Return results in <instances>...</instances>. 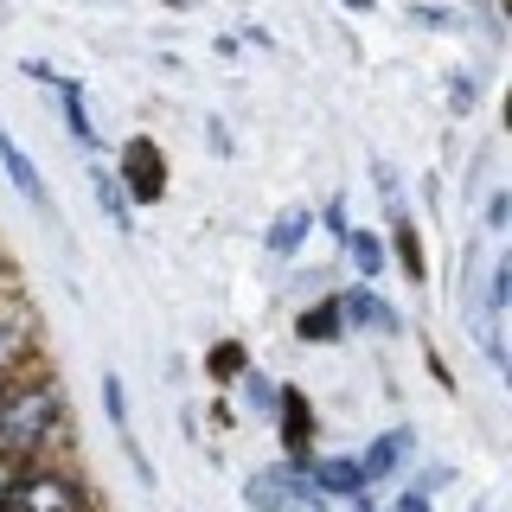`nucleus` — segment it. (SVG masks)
<instances>
[{"label":"nucleus","mask_w":512,"mask_h":512,"mask_svg":"<svg viewBox=\"0 0 512 512\" xmlns=\"http://www.w3.org/2000/svg\"><path fill=\"white\" fill-rule=\"evenodd\" d=\"M58 429H64V391L52 378H32V384L0 397V448H7V455H20V461L45 455V442H52Z\"/></svg>","instance_id":"obj_1"},{"label":"nucleus","mask_w":512,"mask_h":512,"mask_svg":"<svg viewBox=\"0 0 512 512\" xmlns=\"http://www.w3.org/2000/svg\"><path fill=\"white\" fill-rule=\"evenodd\" d=\"M13 506H20V512H90L84 506V487H77L64 468H26Z\"/></svg>","instance_id":"obj_2"},{"label":"nucleus","mask_w":512,"mask_h":512,"mask_svg":"<svg viewBox=\"0 0 512 512\" xmlns=\"http://www.w3.org/2000/svg\"><path fill=\"white\" fill-rule=\"evenodd\" d=\"M122 160H128V205H154L160 199V192H167V167H160V148H154V141L148 135H135V141H128V148H122Z\"/></svg>","instance_id":"obj_3"},{"label":"nucleus","mask_w":512,"mask_h":512,"mask_svg":"<svg viewBox=\"0 0 512 512\" xmlns=\"http://www.w3.org/2000/svg\"><path fill=\"white\" fill-rule=\"evenodd\" d=\"M416 455V429H384V436H372L365 442V455H359V474H365V487H378V480H391L404 461Z\"/></svg>","instance_id":"obj_4"},{"label":"nucleus","mask_w":512,"mask_h":512,"mask_svg":"<svg viewBox=\"0 0 512 512\" xmlns=\"http://www.w3.org/2000/svg\"><path fill=\"white\" fill-rule=\"evenodd\" d=\"M308 480L327 500H359V493H372L365 474H359V455H320V461H308Z\"/></svg>","instance_id":"obj_5"},{"label":"nucleus","mask_w":512,"mask_h":512,"mask_svg":"<svg viewBox=\"0 0 512 512\" xmlns=\"http://www.w3.org/2000/svg\"><path fill=\"white\" fill-rule=\"evenodd\" d=\"M0 167H7V180L20 186V199H26V205H39V212H52V199H45V180H39V167L26 160V148H20V141L7 135V128H0Z\"/></svg>","instance_id":"obj_6"},{"label":"nucleus","mask_w":512,"mask_h":512,"mask_svg":"<svg viewBox=\"0 0 512 512\" xmlns=\"http://www.w3.org/2000/svg\"><path fill=\"white\" fill-rule=\"evenodd\" d=\"M333 308H340L346 327H378V333H397V314L384 308V295H378V288H346V295L333 301Z\"/></svg>","instance_id":"obj_7"},{"label":"nucleus","mask_w":512,"mask_h":512,"mask_svg":"<svg viewBox=\"0 0 512 512\" xmlns=\"http://www.w3.org/2000/svg\"><path fill=\"white\" fill-rule=\"evenodd\" d=\"M90 186H96V205L109 212V224H116V231H135V205H128V192H122L116 173H103V167L90 160Z\"/></svg>","instance_id":"obj_8"},{"label":"nucleus","mask_w":512,"mask_h":512,"mask_svg":"<svg viewBox=\"0 0 512 512\" xmlns=\"http://www.w3.org/2000/svg\"><path fill=\"white\" fill-rule=\"evenodd\" d=\"M308 231H314V212H308V205H288V212L269 224V256H295Z\"/></svg>","instance_id":"obj_9"},{"label":"nucleus","mask_w":512,"mask_h":512,"mask_svg":"<svg viewBox=\"0 0 512 512\" xmlns=\"http://www.w3.org/2000/svg\"><path fill=\"white\" fill-rule=\"evenodd\" d=\"M244 506H250V512H288V474H282V468L250 474V480H244Z\"/></svg>","instance_id":"obj_10"},{"label":"nucleus","mask_w":512,"mask_h":512,"mask_svg":"<svg viewBox=\"0 0 512 512\" xmlns=\"http://www.w3.org/2000/svg\"><path fill=\"white\" fill-rule=\"evenodd\" d=\"M276 416H282V442H288V455H301V442L314 436V416H308V404H301V391H282V397H276Z\"/></svg>","instance_id":"obj_11"},{"label":"nucleus","mask_w":512,"mask_h":512,"mask_svg":"<svg viewBox=\"0 0 512 512\" xmlns=\"http://www.w3.org/2000/svg\"><path fill=\"white\" fill-rule=\"evenodd\" d=\"M340 244H346V263L359 269V282H372L378 269H384V237L378 231H346Z\"/></svg>","instance_id":"obj_12"},{"label":"nucleus","mask_w":512,"mask_h":512,"mask_svg":"<svg viewBox=\"0 0 512 512\" xmlns=\"http://www.w3.org/2000/svg\"><path fill=\"white\" fill-rule=\"evenodd\" d=\"M295 333H301V340H340L346 320H340V308H333V301H320L314 314H301V320H295Z\"/></svg>","instance_id":"obj_13"},{"label":"nucleus","mask_w":512,"mask_h":512,"mask_svg":"<svg viewBox=\"0 0 512 512\" xmlns=\"http://www.w3.org/2000/svg\"><path fill=\"white\" fill-rule=\"evenodd\" d=\"M391 244H397V263H404V276H410V282H423V244H416V224L397 218Z\"/></svg>","instance_id":"obj_14"},{"label":"nucleus","mask_w":512,"mask_h":512,"mask_svg":"<svg viewBox=\"0 0 512 512\" xmlns=\"http://www.w3.org/2000/svg\"><path fill=\"white\" fill-rule=\"evenodd\" d=\"M58 96H64V122H71V135L90 148V141H96V128H90V109H84V84H71V90H58Z\"/></svg>","instance_id":"obj_15"},{"label":"nucleus","mask_w":512,"mask_h":512,"mask_svg":"<svg viewBox=\"0 0 512 512\" xmlns=\"http://www.w3.org/2000/svg\"><path fill=\"white\" fill-rule=\"evenodd\" d=\"M26 359V320H0V378Z\"/></svg>","instance_id":"obj_16"},{"label":"nucleus","mask_w":512,"mask_h":512,"mask_svg":"<svg viewBox=\"0 0 512 512\" xmlns=\"http://www.w3.org/2000/svg\"><path fill=\"white\" fill-rule=\"evenodd\" d=\"M103 410H109V423H116V436H135V429H128V391H122L116 372H103Z\"/></svg>","instance_id":"obj_17"},{"label":"nucleus","mask_w":512,"mask_h":512,"mask_svg":"<svg viewBox=\"0 0 512 512\" xmlns=\"http://www.w3.org/2000/svg\"><path fill=\"white\" fill-rule=\"evenodd\" d=\"M20 480H26V461H20V455H7V448H0V506H7L13 493H20Z\"/></svg>","instance_id":"obj_18"},{"label":"nucleus","mask_w":512,"mask_h":512,"mask_svg":"<svg viewBox=\"0 0 512 512\" xmlns=\"http://www.w3.org/2000/svg\"><path fill=\"white\" fill-rule=\"evenodd\" d=\"M244 391H250V404L263 410V416H276V397H282V391H276V384H269V378H256V372H244Z\"/></svg>","instance_id":"obj_19"},{"label":"nucleus","mask_w":512,"mask_h":512,"mask_svg":"<svg viewBox=\"0 0 512 512\" xmlns=\"http://www.w3.org/2000/svg\"><path fill=\"white\" fill-rule=\"evenodd\" d=\"M20 71L32 77V84H52V90H71V84H77V77H64V71H52V64H45V58H26Z\"/></svg>","instance_id":"obj_20"},{"label":"nucleus","mask_w":512,"mask_h":512,"mask_svg":"<svg viewBox=\"0 0 512 512\" xmlns=\"http://www.w3.org/2000/svg\"><path fill=\"white\" fill-rule=\"evenodd\" d=\"M320 224H327L333 237H346V231H352V218H346V192H333V199H327V212H320Z\"/></svg>","instance_id":"obj_21"},{"label":"nucleus","mask_w":512,"mask_h":512,"mask_svg":"<svg viewBox=\"0 0 512 512\" xmlns=\"http://www.w3.org/2000/svg\"><path fill=\"white\" fill-rule=\"evenodd\" d=\"M212 372H224V378H231V372H244V346H237V340H224V346L212 352Z\"/></svg>","instance_id":"obj_22"},{"label":"nucleus","mask_w":512,"mask_h":512,"mask_svg":"<svg viewBox=\"0 0 512 512\" xmlns=\"http://www.w3.org/2000/svg\"><path fill=\"white\" fill-rule=\"evenodd\" d=\"M474 77H455V84H448V96H455V116H468V109H474Z\"/></svg>","instance_id":"obj_23"},{"label":"nucleus","mask_w":512,"mask_h":512,"mask_svg":"<svg viewBox=\"0 0 512 512\" xmlns=\"http://www.w3.org/2000/svg\"><path fill=\"white\" fill-rule=\"evenodd\" d=\"M391 512H429V493H416V487H404L397 493V506Z\"/></svg>","instance_id":"obj_24"},{"label":"nucleus","mask_w":512,"mask_h":512,"mask_svg":"<svg viewBox=\"0 0 512 512\" xmlns=\"http://www.w3.org/2000/svg\"><path fill=\"white\" fill-rule=\"evenodd\" d=\"M506 205H512L506 192H493V199H487V224H493V231H500V224H506Z\"/></svg>","instance_id":"obj_25"},{"label":"nucleus","mask_w":512,"mask_h":512,"mask_svg":"<svg viewBox=\"0 0 512 512\" xmlns=\"http://www.w3.org/2000/svg\"><path fill=\"white\" fill-rule=\"evenodd\" d=\"M352 506H359V512H378V506H372V500H365V493H359V500H352Z\"/></svg>","instance_id":"obj_26"},{"label":"nucleus","mask_w":512,"mask_h":512,"mask_svg":"<svg viewBox=\"0 0 512 512\" xmlns=\"http://www.w3.org/2000/svg\"><path fill=\"white\" fill-rule=\"evenodd\" d=\"M0 397H7V378H0Z\"/></svg>","instance_id":"obj_27"}]
</instances>
